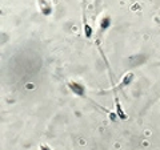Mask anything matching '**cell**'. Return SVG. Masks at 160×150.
I'll return each instance as SVG.
<instances>
[{"instance_id": "1", "label": "cell", "mask_w": 160, "mask_h": 150, "mask_svg": "<svg viewBox=\"0 0 160 150\" xmlns=\"http://www.w3.org/2000/svg\"><path fill=\"white\" fill-rule=\"evenodd\" d=\"M67 87L68 89L71 91L75 96H78V97H86L87 96V93H86V87L82 84V82H79V81H75V80H69V81L67 82Z\"/></svg>"}, {"instance_id": "5", "label": "cell", "mask_w": 160, "mask_h": 150, "mask_svg": "<svg viewBox=\"0 0 160 150\" xmlns=\"http://www.w3.org/2000/svg\"><path fill=\"white\" fill-rule=\"evenodd\" d=\"M112 26V17L109 15H104V16L100 19L99 21V32L100 33H104L106 31H108Z\"/></svg>"}, {"instance_id": "4", "label": "cell", "mask_w": 160, "mask_h": 150, "mask_svg": "<svg viewBox=\"0 0 160 150\" xmlns=\"http://www.w3.org/2000/svg\"><path fill=\"white\" fill-rule=\"evenodd\" d=\"M133 78H135V74L132 73V72H128V73H126L123 76V78L120 80V82L116 85V88H115V91L116 89H123V88H127V87H129L132 82H133Z\"/></svg>"}, {"instance_id": "6", "label": "cell", "mask_w": 160, "mask_h": 150, "mask_svg": "<svg viewBox=\"0 0 160 150\" xmlns=\"http://www.w3.org/2000/svg\"><path fill=\"white\" fill-rule=\"evenodd\" d=\"M83 29H84V35H86L87 39H91V37L93 36V29H92V27L87 23L86 13H83Z\"/></svg>"}, {"instance_id": "3", "label": "cell", "mask_w": 160, "mask_h": 150, "mask_svg": "<svg viewBox=\"0 0 160 150\" xmlns=\"http://www.w3.org/2000/svg\"><path fill=\"white\" fill-rule=\"evenodd\" d=\"M115 113L118 114V118L122 120V121H126V120L128 118L127 113L124 112L122 104H120V100H119V96H118V92L116 91H115Z\"/></svg>"}, {"instance_id": "2", "label": "cell", "mask_w": 160, "mask_h": 150, "mask_svg": "<svg viewBox=\"0 0 160 150\" xmlns=\"http://www.w3.org/2000/svg\"><path fill=\"white\" fill-rule=\"evenodd\" d=\"M38 8H39L40 13L44 15V16H51L53 12L52 4L49 0H38Z\"/></svg>"}, {"instance_id": "7", "label": "cell", "mask_w": 160, "mask_h": 150, "mask_svg": "<svg viewBox=\"0 0 160 150\" xmlns=\"http://www.w3.org/2000/svg\"><path fill=\"white\" fill-rule=\"evenodd\" d=\"M39 150H52V148L49 146V145H47V143H42L39 146Z\"/></svg>"}]
</instances>
